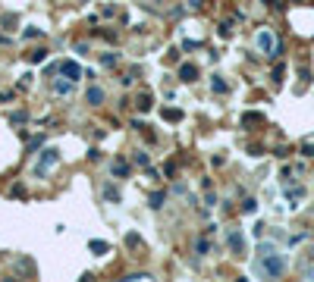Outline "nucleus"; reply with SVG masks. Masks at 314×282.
<instances>
[{
  "instance_id": "obj_16",
  "label": "nucleus",
  "mask_w": 314,
  "mask_h": 282,
  "mask_svg": "<svg viewBox=\"0 0 314 282\" xmlns=\"http://www.w3.org/2000/svg\"><path fill=\"white\" fill-rule=\"evenodd\" d=\"M126 248H129V251H142V238H138L135 232H129L126 235Z\"/></svg>"
},
{
  "instance_id": "obj_26",
  "label": "nucleus",
  "mask_w": 314,
  "mask_h": 282,
  "mask_svg": "<svg viewBox=\"0 0 314 282\" xmlns=\"http://www.w3.org/2000/svg\"><path fill=\"white\" fill-rule=\"evenodd\" d=\"M132 160H135L138 166H148V154H145V151H135V154H132Z\"/></svg>"
},
{
  "instance_id": "obj_9",
  "label": "nucleus",
  "mask_w": 314,
  "mask_h": 282,
  "mask_svg": "<svg viewBox=\"0 0 314 282\" xmlns=\"http://www.w3.org/2000/svg\"><path fill=\"white\" fill-rule=\"evenodd\" d=\"M242 125H264V113H242Z\"/></svg>"
},
{
  "instance_id": "obj_15",
  "label": "nucleus",
  "mask_w": 314,
  "mask_h": 282,
  "mask_svg": "<svg viewBox=\"0 0 314 282\" xmlns=\"http://www.w3.org/2000/svg\"><path fill=\"white\" fill-rule=\"evenodd\" d=\"M113 176H129V163H126V160H113Z\"/></svg>"
},
{
  "instance_id": "obj_28",
  "label": "nucleus",
  "mask_w": 314,
  "mask_h": 282,
  "mask_svg": "<svg viewBox=\"0 0 314 282\" xmlns=\"http://www.w3.org/2000/svg\"><path fill=\"white\" fill-rule=\"evenodd\" d=\"M255 207H258L255 201H251V198H245V204H242V210H245V213H255Z\"/></svg>"
},
{
  "instance_id": "obj_2",
  "label": "nucleus",
  "mask_w": 314,
  "mask_h": 282,
  "mask_svg": "<svg viewBox=\"0 0 314 282\" xmlns=\"http://www.w3.org/2000/svg\"><path fill=\"white\" fill-rule=\"evenodd\" d=\"M57 160H60V151H57V147H44V151H41V160L35 163V176H44V172H48Z\"/></svg>"
},
{
  "instance_id": "obj_1",
  "label": "nucleus",
  "mask_w": 314,
  "mask_h": 282,
  "mask_svg": "<svg viewBox=\"0 0 314 282\" xmlns=\"http://www.w3.org/2000/svg\"><path fill=\"white\" fill-rule=\"evenodd\" d=\"M258 273H264V276L277 279V276H283V273H286V260L280 257L277 251H270V254H261V260H258Z\"/></svg>"
},
{
  "instance_id": "obj_5",
  "label": "nucleus",
  "mask_w": 314,
  "mask_h": 282,
  "mask_svg": "<svg viewBox=\"0 0 314 282\" xmlns=\"http://www.w3.org/2000/svg\"><path fill=\"white\" fill-rule=\"evenodd\" d=\"M135 107H138V113H148L151 107H154V94L151 91H138L135 94Z\"/></svg>"
},
{
  "instance_id": "obj_8",
  "label": "nucleus",
  "mask_w": 314,
  "mask_h": 282,
  "mask_svg": "<svg viewBox=\"0 0 314 282\" xmlns=\"http://www.w3.org/2000/svg\"><path fill=\"white\" fill-rule=\"evenodd\" d=\"M230 248H232V254H239V257H242V254H245V238L239 232H232L230 235Z\"/></svg>"
},
{
  "instance_id": "obj_20",
  "label": "nucleus",
  "mask_w": 314,
  "mask_h": 282,
  "mask_svg": "<svg viewBox=\"0 0 314 282\" xmlns=\"http://www.w3.org/2000/svg\"><path fill=\"white\" fill-rule=\"evenodd\" d=\"M101 63L107 66V69H113V66L119 63V57H116V53H101Z\"/></svg>"
},
{
  "instance_id": "obj_24",
  "label": "nucleus",
  "mask_w": 314,
  "mask_h": 282,
  "mask_svg": "<svg viewBox=\"0 0 314 282\" xmlns=\"http://www.w3.org/2000/svg\"><path fill=\"white\" fill-rule=\"evenodd\" d=\"M302 157H314V141H302Z\"/></svg>"
},
{
  "instance_id": "obj_31",
  "label": "nucleus",
  "mask_w": 314,
  "mask_h": 282,
  "mask_svg": "<svg viewBox=\"0 0 314 282\" xmlns=\"http://www.w3.org/2000/svg\"><path fill=\"white\" fill-rule=\"evenodd\" d=\"M280 176H283V182H286V185L292 182V170H289V166H283V172H280Z\"/></svg>"
},
{
  "instance_id": "obj_23",
  "label": "nucleus",
  "mask_w": 314,
  "mask_h": 282,
  "mask_svg": "<svg viewBox=\"0 0 314 282\" xmlns=\"http://www.w3.org/2000/svg\"><path fill=\"white\" fill-rule=\"evenodd\" d=\"M220 38H232V22H230V19L220 22Z\"/></svg>"
},
{
  "instance_id": "obj_18",
  "label": "nucleus",
  "mask_w": 314,
  "mask_h": 282,
  "mask_svg": "<svg viewBox=\"0 0 314 282\" xmlns=\"http://www.w3.org/2000/svg\"><path fill=\"white\" fill-rule=\"evenodd\" d=\"M88 248H91V251H95V254H107V251H110V245H107V241H101V238L88 241Z\"/></svg>"
},
{
  "instance_id": "obj_30",
  "label": "nucleus",
  "mask_w": 314,
  "mask_h": 282,
  "mask_svg": "<svg viewBox=\"0 0 314 282\" xmlns=\"http://www.w3.org/2000/svg\"><path fill=\"white\" fill-rule=\"evenodd\" d=\"M98 35H101V38H107V41H116V31H107V29H101Z\"/></svg>"
},
{
  "instance_id": "obj_21",
  "label": "nucleus",
  "mask_w": 314,
  "mask_h": 282,
  "mask_svg": "<svg viewBox=\"0 0 314 282\" xmlns=\"http://www.w3.org/2000/svg\"><path fill=\"white\" fill-rule=\"evenodd\" d=\"M298 78H302V82H298V88H296V91L302 94L305 88H308V82H311V72H308V69H302V72H298Z\"/></svg>"
},
{
  "instance_id": "obj_13",
  "label": "nucleus",
  "mask_w": 314,
  "mask_h": 282,
  "mask_svg": "<svg viewBox=\"0 0 314 282\" xmlns=\"http://www.w3.org/2000/svg\"><path fill=\"white\" fill-rule=\"evenodd\" d=\"M104 201H110V204H119V188H116V185H104Z\"/></svg>"
},
{
  "instance_id": "obj_4",
  "label": "nucleus",
  "mask_w": 314,
  "mask_h": 282,
  "mask_svg": "<svg viewBox=\"0 0 314 282\" xmlns=\"http://www.w3.org/2000/svg\"><path fill=\"white\" fill-rule=\"evenodd\" d=\"M258 50H264V53H270V57H273V50H277V41H273L270 31H258Z\"/></svg>"
},
{
  "instance_id": "obj_7",
  "label": "nucleus",
  "mask_w": 314,
  "mask_h": 282,
  "mask_svg": "<svg viewBox=\"0 0 314 282\" xmlns=\"http://www.w3.org/2000/svg\"><path fill=\"white\" fill-rule=\"evenodd\" d=\"M179 78H182V82H195V78H198V66L195 63L179 66Z\"/></svg>"
},
{
  "instance_id": "obj_22",
  "label": "nucleus",
  "mask_w": 314,
  "mask_h": 282,
  "mask_svg": "<svg viewBox=\"0 0 314 282\" xmlns=\"http://www.w3.org/2000/svg\"><path fill=\"white\" fill-rule=\"evenodd\" d=\"M53 91H57V94H69L72 91V82H69V78H66V82H53Z\"/></svg>"
},
{
  "instance_id": "obj_17",
  "label": "nucleus",
  "mask_w": 314,
  "mask_h": 282,
  "mask_svg": "<svg viewBox=\"0 0 314 282\" xmlns=\"http://www.w3.org/2000/svg\"><path fill=\"white\" fill-rule=\"evenodd\" d=\"M211 88L217 91V94H226V91H230V85H226V82H223V78H220V76H214V78H211Z\"/></svg>"
},
{
  "instance_id": "obj_25",
  "label": "nucleus",
  "mask_w": 314,
  "mask_h": 282,
  "mask_svg": "<svg viewBox=\"0 0 314 282\" xmlns=\"http://www.w3.org/2000/svg\"><path fill=\"white\" fill-rule=\"evenodd\" d=\"M25 119H29V113H22V110H19V113H10V123H16V125H22Z\"/></svg>"
},
{
  "instance_id": "obj_29",
  "label": "nucleus",
  "mask_w": 314,
  "mask_h": 282,
  "mask_svg": "<svg viewBox=\"0 0 314 282\" xmlns=\"http://www.w3.org/2000/svg\"><path fill=\"white\" fill-rule=\"evenodd\" d=\"M283 76H286V69H283V66H277V69H273V82H283Z\"/></svg>"
},
{
  "instance_id": "obj_3",
  "label": "nucleus",
  "mask_w": 314,
  "mask_h": 282,
  "mask_svg": "<svg viewBox=\"0 0 314 282\" xmlns=\"http://www.w3.org/2000/svg\"><path fill=\"white\" fill-rule=\"evenodd\" d=\"M13 273H16L19 279H32L38 273V266H35V260H32V257H19L16 264H13Z\"/></svg>"
},
{
  "instance_id": "obj_32",
  "label": "nucleus",
  "mask_w": 314,
  "mask_h": 282,
  "mask_svg": "<svg viewBox=\"0 0 314 282\" xmlns=\"http://www.w3.org/2000/svg\"><path fill=\"white\" fill-rule=\"evenodd\" d=\"M189 6H195V10H201V6H204V0H189Z\"/></svg>"
},
{
  "instance_id": "obj_10",
  "label": "nucleus",
  "mask_w": 314,
  "mask_h": 282,
  "mask_svg": "<svg viewBox=\"0 0 314 282\" xmlns=\"http://www.w3.org/2000/svg\"><path fill=\"white\" fill-rule=\"evenodd\" d=\"M0 25H3L6 31H13L19 25V16H16V13H3V16H0Z\"/></svg>"
},
{
  "instance_id": "obj_27",
  "label": "nucleus",
  "mask_w": 314,
  "mask_h": 282,
  "mask_svg": "<svg viewBox=\"0 0 314 282\" xmlns=\"http://www.w3.org/2000/svg\"><path fill=\"white\" fill-rule=\"evenodd\" d=\"M151 207H164V191H154V194H151Z\"/></svg>"
},
{
  "instance_id": "obj_14",
  "label": "nucleus",
  "mask_w": 314,
  "mask_h": 282,
  "mask_svg": "<svg viewBox=\"0 0 314 282\" xmlns=\"http://www.w3.org/2000/svg\"><path fill=\"white\" fill-rule=\"evenodd\" d=\"M44 57H48V50H44V47H38V50H29V53H25V60H29V63H44Z\"/></svg>"
},
{
  "instance_id": "obj_12",
  "label": "nucleus",
  "mask_w": 314,
  "mask_h": 282,
  "mask_svg": "<svg viewBox=\"0 0 314 282\" xmlns=\"http://www.w3.org/2000/svg\"><path fill=\"white\" fill-rule=\"evenodd\" d=\"M85 100H88V104H101V100H104V91L101 88H95V85H91V88H88V94H85Z\"/></svg>"
},
{
  "instance_id": "obj_19",
  "label": "nucleus",
  "mask_w": 314,
  "mask_h": 282,
  "mask_svg": "<svg viewBox=\"0 0 314 282\" xmlns=\"http://www.w3.org/2000/svg\"><path fill=\"white\" fill-rule=\"evenodd\" d=\"M164 119H166V123H179V119H182V110L170 107V110H164Z\"/></svg>"
},
{
  "instance_id": "obj_11",
  "label": "nucleus",
  "mask_w": 314,
  "mask_h": 282,
  "mask_svg": "<svg viewBox=\"0 0 314 282\" xmlns=\"http://www.w3.org/2000/svg\"><path fill=\"white\" fill-rule=\"evenodd\" d=\"M286 198H289V207H298V201L305 198V188H292V191L286 188Z\"/></svg>"
},
{
  "instance_id": "obj_34",
  "label": "nucleus",
  "mask_w": 314,
  "mask_h": 282,
  "mask_svg": "<svg viewBox=\"0 0 314 282\" xmlns=\"http://www.w3.org/2000/svg\"><path fill=\"white\" fill-rule=\"evenodd\" d=\"M292 3H302V0H292Z\"/></svg>"
},
{
  "instance_id": "obj_6",
  "label": "nucleus",
  "mask_w": 314,
  "mask_h": 282,
  "mask_svg": "<svg viewBox=\"0 0 314 282\" xmlns=\"http://www.w3.org/2000/svg\"><path fill=\"white\" fill-rule=\"evenodd\" d=\"M60 72H63L69 82H76V78H82V69H79V63H72V60H66V63H60Z\"/></svg>"
},
{
  "instance_id": "obj_33",
  "label": "nucleus",
  "mask_w": 314,
  "mask_h": 282,
  "mask_svg": "<svg viewBox=\"0 0 314 282\" xmlns=\"http://www.w3.org/2000/svg\"><path fill=\"white\" fill-rule=\"evenodd\" d=\"M261 3H267V6H273V0H261Z\"/></svg>"
}]
</instances>
